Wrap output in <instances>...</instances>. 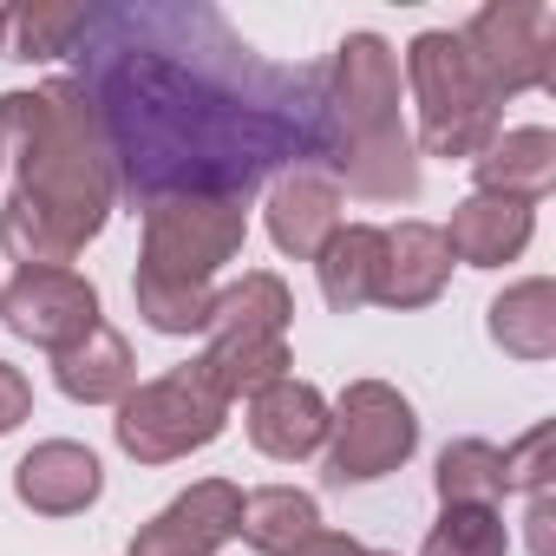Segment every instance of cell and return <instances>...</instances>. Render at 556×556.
Segmentation results:
<instances>
[{"instance_id": "6da1fadb", "label": "cell", "mask_w": 556, "mask_h": 556, "mask_svg": "<svg viewBox=\"0 0 556 556\" xmlns=\"http://www.w3.org/2000/svg\"><path fill=\"white\" fill-rule=\"evenodd\" d=\"M73 86L92 99L118 197L151 210L170 197L249 203L255 184L321 164L328 66L262 60L203 0L86 8Z\"/></svg>"}, {"instance_id": "7a4b0ae2", "label": "cell", "mask_w": 556, "mask_h": 556, "mask_svg": "<svg viewBox=\"0 0 556 556\" xmlns=\"http://www.w3.org/2000/svg\"><path fill=\"white\" fill-rule=\"evenodd\" d=\"M0 151L14 157V197L0 203V249L21 268H66L118 203V170L92 99L73 79L0 92Z\"/></svg>"}, {"instance_id": "3957f363", "label": "cell", "mask_w": 556, "mask_h": 556, "mask_svg": "<svg viewBox=\"0 0 556 556\" xmlns=\"http://www.w3.org/2000/svg\"><path fill=\"white\" fill-rule=\"evenodd\" d=\"M321 170L367 203L419 197V151L400 118V60L380 34H348L321 60Z\"/></svg>"}, {"instance_id": "277c9868", "label": "cell", "mask_w": 556, "mask_h": 556, "mask_svg": "<svg viewBox=\"0 0 556 556\" xmlns=\"http://www.w3.org/2000/svg\"><path fill=\"white\" fill-rule=\"evenodd\" d=\"M249 242V210L229 197H170L144 210V249H138V315L157 334H203L216 302V268L236 262Z\"/></svg>"}, {"instance_id": "5b68a950", "label": "cell", "mask_w": 556, "mask_h": 556, "mask_svg": "<svg viewBox=\"0 0 556 556\" xmlns=\"http://www.w3.org/2000/svg\"><path fill=\"white\" fill-rule=\"evenodd\" d=\"M289 282L282 275H268V268H249L242 282H229L216 302H210V348L197 354L203 374L223 387V400H255L262 387L275 380H289Z\"/></svg>"}, {"instance_id": "8992f818", "label": "cell", "mask_w": 556, "mask_h": 556, "mask_svg": "<svg viewBox=\"0 0 556 556\" xmlns=\"http://www.w3.org/2000/svg\"><path fill=\"white\" fill-rule=\"evenodd\" d=\"M406 86L419 105V144L432 157H478L497 138V99L484 92L458 34H419L406 47Z\"/></svg>"}, {"instance_id": "52a82bcc", "label": "cell", "mask_w": 556, "mask_h": 556, "mask_svg": "<svg viewBox=\"0 0 556 556\" xmlns=\"http://www.w3.org/2000/svg\"><path fill=\"white\" fill-rule=\"evenodd\" d=\"M223 426H229V400H223V387L203 374V361H184V367H170V374L131 387V393L118 400V419H112L118 445H125L138 465L190 458V452H203Z\"/></svg>"}, {"instance_id": "ba28073f", "label": "cell", "mask_w": 556, "mask_h": 556, "mask_svg": "<svg viewBox=\"0 0 556 556\" xmlns=\"http://www.w3.org/2000/svg\"><path fill=\"white\" fill-rule=\"evenodd\" d=\"M458 47L497 105L517 92H543L556 79V14L543 0H491V8L471 14Z\"/></svg>"}, {"instance_id": "9c48e42d", "label": "cell", "mask_w": 556, "mask_h": 556, "mask_svg": "<svg viewBox=\"0 0 556 556\" xmlns=\"http://www.w3.org/2000/svg\"><path fill=\"white\" fill-rule=\"evenodd\" d=\"M419 445V419L400 387L387 380H354L341 406L328 413V478L334 484H374L400 471Z\"/></svg>"}, {"instance_id": "30bf717a", "label": "cell", "mask_w": 556, "mask_h": 556, "mask_svg": "<svg viewBox=\"0 0 556 556\" xmlns=\"http://www.w3.org/2000/svg\"><path fill=\"white\" fill-rule=\"evenodd\" d=\"M0 321L47 354H66L99 328V289L73 268H14V282L0 289Z\"/></svg>"}, {"instance_id": "8fae6325", "label": "cell", "mask_w": 556, "mask_h": 556, "mask_svg": "<svg viewBox=\"0 0 556 556\" xmlns=\"http://www.w3.org/2000/svg\"><path fill=\"white\" fill-rule=\"evenodd\" d=\"M236 517H242V491L229 478H203L131 536V556H216L236 536Z\"/></svg>"}, {"instance_id": "7c38bea8", "label": "cell", "mask_w": 556, "mask_h": 556, "mask_svg": "<svg viewBox=\"0 0 556 556\" xmlns=\"http://www.w3.org/2000/svg\"><path fill=\"white\" fill-rule=\"evenodd\" d=\"M334 229H341V184L321 164H295L275 177V190H268V242L275 249L295 262H315Z\"/></svg>"}, {"instance_id": "4fadbf2b", "label": "cell", "mask_w": 556, "mask_h": 556, "mask_svg": "<svg viewBox=\"0 0 556 556\" xmlns=\"http://www.w3.org/2000/svg\"><path fill=\"white\" fill-rule=\"evenodd\" d=\"M530 229H536V203L504 197V190H471L445 223V249L471 268H504L523 255Z\"/></svg>"}, {"instance_id": "5bb4252c", "label": "cell", "mask_w": 556, "mask_h": 556, "mask_svg": "<svg viewBox=\"0 0 556 556\" xmlns=\"http://www.w3.org/2000/svg\"><path fill=\"white\" fill-rule=\"evenodd\" d=\"M99 491H105V471H99V458H92L86 445H73V439H47V445H34V452L14 465V497H21L27 510H40V517H73V510H86Z\"/></svg>"}, {"instance_id": "9a60e30c", "label": "cell", "mask_w": 556, "mask_h": 556, "mask_svg": "<svg viewBox=\"0 0 556 556\" xmlns=\"http://www.w3.org/2000/svg\"><path fill=\"white\" fill-rule=\"evenodd\" d=\"M249 439L268 458H308L328 445V400L308 380H275L249 400Z\"/></svg>"}, {"instance_id": "2e32d148", "label": "cell", "mask_w": 556, "mask_h": 556, "mask_svg": "<svg viewBox=\"0 0 556 556\" xmlns=\"http://www.w3.org/2000/svg\"><path fill=\"white\" fill-rule=\"evenodd\" d=\"M452 282V249L439 223H400L387 229V268H380V308H426Z\"/></svg>"}, {"instance_id": "e0dca14e", "label": "cell", "mask_w": 556, "mask_h": 556, "mask_svg": "<svg viewBox=\"0 0 556 556\" xmlns=\"http://www.w3.org/2000/svg\"><path fill=\"white\" fill-rule=\"evenodd\" d=\"M315 268H321V295H328V308H334V315H354V308L380 302L387 229H374V223H341V229L321 242Z\"/></svg>"}, {"instance_id": "ac0fdd59", "label": "cell", "mask_w": 556, "mask_h": 556, "mask_svg": "<svg viewBox=\"0 0 556 556\" xmlns=\"http://www.w3.org/2000/svg\"><path fill=\"white\" fill-rule=\"evenodd\" d=\"M53 380L66 400L79 406H105V400H125L138 387V361H131V341L118 328H92L86 341H73L66 354H53Z\"/></svg>"}, {"instance_id": "d6986e66", "label": "cell", "mask_w": 556, "mask_h": 556, "mask_svg": "<svg viewBox=\"0 0 556 556\" xmlns=\"http://www.w3.org/2000/svg\"><path fill=\"white\" fill-rule=\"evenodd\" d=\"M471 170H478V190H504V197L536 203V197L556 184V138H549L543 125L497 131V138L471 157Z\"/></svg>"}, {"instance_id": "ffe728a7", "label": "cell", "mask_w": 556, "mask_h": 556, "mask_svg": "<svg viewBox=\"0 0 556 556\" xmlns=\"http://www.w3.org/2000/svg\"><path fill=\"white\" fill-rule=\"evenodd\" d=\"M315 530H321V504L308 491H295V484H262V491H249L242 497V517H236V536L249 549H262V556H289Z\"/></svg>"}, {"instance_id": "44dd1931", "label": "cell", "mask_w": 556, "mask_h": 556, "mask_svg": "<svg viewBox=\"0 0 556 556\" xmlns=\"http://www.w3.org/2000/svg\"><path fill=\"white\" fill-rule=\"evenodd\" d=\"M491 341L517 361L556 354V282L549 275H530V282H517L491 302Z\"/></svg>"}, {"instance_id": "7402d4cb", "label": "cell", "mask_w": 556, "mask_h": 556, "mask_svg": "<svg viewBox=\"0 0 556 556\" xmlns=\"http://www.w3.org/2000/svg\"><path fill=\"white\" fill-rule=\"evenodd\" d=\"M432 484H439V504H484V510H497V497H504V458L484 439H452L439 452Z\"/></svg>"}, {"instance_id": "603a6c76", "label": "cell", "mask_w": 556, "mask_h": 556, "mask_svg": "<svg viewBox=\"0 0 556 556\" xmlns=\"http://www.w3.org/2000/svg\"><path fill=\"white\" fill-rule=\"evenodd\" d=\"M510 549V530L497 510L484 504H445L439 523L426 530V549L419 556H504Z\"/></svg>"}, {"instance_id": "cb8c5ba5", "label": "cell", "mask_w": 556, "mask_h": 556, "mask_svg": "<svg viewBox=\"0 0 556 556\" xmlns=\"http://www.w3.org/2000/svg\"><path fill=\"white\" fill-rule=\"evenodd\" d=\"M14 34H21V60H60L79 47L86 8H73V0H34V8L14 14Z\"/></svg>"}, {"instance_id": "d4e9b609", "label": "cell", "mask_w": 556, "mask_h": 556, "mask_svg": "<svg viewBox=\"0 0 556 556\" xmlns=\"http://www.w3.org/2000/svg\"><path fill=\"white\" fill-rule=\"evenodd\" d=\"M497 458H504V491H543L549 484V426H530Z\"/></svg>"}, {"instance_id": "484cf974", "label": "cell", "mask_w": 556, "mask_h": 556, "mask_svg": "<svg viewBox=\"0 0 556 556\" xmlns=\"http://www.w3.org/2000/svg\"><path fill=\"white\" fill-rule=\"evenodd\" d=\"M27 413H34V387H27V374L0 361V439H8Z\"/></svg>"}, {"instance_id": "4316f807", "label": "cell", "mask_w": 556, "mask_h": 556, "mask_svg": "<svg viewBox=\"0 0 556 556\" xmlns=\"http://www.w3.org/2000/svg\"><path fill=\"white\" fill-rule=\"evenodd\" d=\"M530 549L536 556H556V497H549V484L530 491Z\"/></svg>"}, {"instance_id": "83f0119b", "label": "cell", "mask_w": 556, "mask_h": 556, "mask_svg": "<svg viewBox=\"0 0 556 556\" xmlns=\"http://www.w3.org/2000/svg\"><path fill=\"white\" fill-rule=\"evenodd\" d=\"M289 556H367V543H354V536H341V530H315L302 549H289Z\"/></svg>"}, {"instance_id": "f1b7e54d", "label": "cell", "mask_w": 556, "mask_h": 556, "mask_svg": "<svg viewBox=\"0 0 556 556\" xmlns=\"http://www.w3.org/2000/svg\"><path fill=\"white\" fill-rule=\"evenodd\" d=\"M8 34H14V14H8V8H0V47H8Z\"/></svg>"}, {"instance_id": "f546056e", "label": "cell", "mask_w": 556, "mask_h": 556, "mask_svg": "<svg viewBox=\"0 0 556 556\" xmlns=\"http://www.w3.org/2000/svg\"><path fill=\"white\" fill-rule=\"evenodd\" d=\"M367 556H393V549H367Z\"/></svg>"}, {"instance_id": "4dcf8cb0", "label": "cell", "mask_w": 556, "mask_h": 556, "mask_svg": "<svg viewBox=\"0 0 556 556\" xmlns=\"http://www.w3.org/2000/svg\"><path fill=\"white\" fill-rule=\"evenodd\" d=\"M0 157H8V151H0Z\"/></svg>"}]
</instances>
